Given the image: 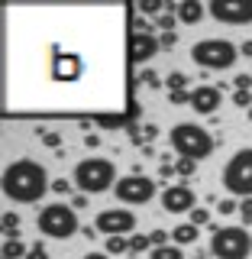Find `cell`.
I'll return each mask as SVG.
<instances>
[{"mask_svg":"<svg viewBox=\"0 0 252 259\" xmlns=\"http://www.w3.org/2000/svg\"><path fill=\"white\" fill-rule=\"evenodd\" d=\"M45 191H52V182H48V172H45L42 162L16 159L13 165H7V172H4V194L10 201L32 204V201H42Z\"/></svg>","mask_w":252,"mask_h":259,"instance_id":"1","label":"cell"},{"mask_svg":"<svg viewBox=\"0 0 252 259\" xmlns=\"http://www.w3.org/2000/svg\"><path fill=\"white\" fill-rule=\"evenodd\" d=\"M117 168L110 159L100 156H87L75 165V185L81 188V194H104L107 188H117Z\"/></svg>","mask_w":252,"mask_h":259,"instance_id":"2","label":"cell"},{"mask_svg":"<svg viewBox=\"0 0 252 259\" xmlns=\"http://www.w3.org/2000/svg\"><path fill=\"white\" fill-rule=\"evenodd\" d=\"M172 149L178 152V156H184V159H194V162H200V159H207L210 152H214V136L207 133L204 126H197V123H175L172 126Z\"/></svg>","mask_w":252,"mask_h":259,"instance_id":"3","label":"cell"},{"mask_svg":"<svg viewBox=\"0 0 252 259\" xmlns=\"http://www.w3.org/2000/svg\"><path fill=\"white\" fill-rule=\"evenodd\" d=\"M191 59L207 71H226L236 65L239 46H233L230 39H200L191 46Z\"/></svg>","mask_w":252,"mask_h":259,"instance_id":"4","label":"cell"},{"mask_svg":"<svg viewBox=\"0 0 252 259\" xmlns=\"http://www.w3.org/2000/svg\"><path fill=\"white\" fill-rule=\"evenodd\" d=\"M210 233V253L217 259H249L252 233L246 227H214Z\"/></svg>","mask_w":252,"mask_h":259,"instance_id":"5","label":"cell"},{"mask_svg":"<svg viewBox=\"0 0 252 259\" xmlns=\"http://www.w3.org/2000/svg\"><path fill=\"white\" fill-rule=\"evenodd\" d=\"M223 188L230 198H252V146L239 149L223 168Z\"/></svg>","mask_w":252,"mask_h":259,"instance_id":"6","label":"cell"},{"mask_svg":"<svg viewBox=\"0 0 252 259\" xmlns=\"http://www.w3.org/2000/svg\"><path fill=\"white\" fill-rule=\"evenodd\" d=\"M39 233L52 240H68L78 233V214L71 204H48L39 210Z\"/></svg>","mask_w":252,"mask_h":259,"instance_id":"7","label":"cell"},{"mask_svg":"<svg viewBox=\"0 0 252 259\" xmlns=\"http://www.w3.org/2000/svg\"><path fill=\"white\" fill-rule=\"evenodd\" d=\"M123 204H149L152 198H156V182H152L149 175H126L117 182V188H113Z\"/></svg>","mask_w":252,"mask_h":259,"instance_id":"8","label":"cell"},{"mask_svg":"<svg viewBox=\"0 0 252 259\" xmlns=\"http://www.w3.org/2000/svg\"><path fill=\"white\" fill-rule=\"evenodd\" d=\"M94 227H97V233H107V237H126L136 227V214L126 207H104L97 214Z\"/></svg>","mask_w":252,"mask_h":259,"instance_id":"9","label":"cell"},{"mask_svg":"<svg viewBox=\"0 0 252 259\" xmlns=\"http://www.w3.org/2000/svg\"><path fill=\"white\" fill-rule=\"evenodd\" d=\"M207 13L230 26H246L252 23V0H210Z\"/></svg>","mask_w":252,"mask_h":259,"instance_id":"10","label":"cell"},{"mask_svg":"<svg viewBox=\"0 0 252 259\" xmlns=\"http://www.w3.org/2000/svg\"><path fill=\"white\" fill-rule=\"evenodd\" d=\"M162 207L168 214H191L197 207V194L188 185H172V188H165V194H162Z\"/></svg>","mask_w":252,"mask_h":259,"instance_id":"11","label":"cell"},{"mask_svg":"<svg viewBox=\"0 0 252 259\" xmlns=\"http://www.w3.org/2000/svg\"><path fill=\"white\" fill-rule=\"evenodd\" d=\"M220 101H223V94H220V88H214V84H200V88H194V91H191V110L200 113V117L217 113Z\"/></svg>","mask_w":252,"mask_h":259,"instance_id":"12","label":"cell"},{"mask_svg":"<svg viewBox=\"0 0 252 259\" xmlns=\"http://www.w3.org/2000/svg\"><path fill=\"white\" fill-rule=\"evenodd\" d=\"M159 49H162L159 36H133V42H129V55H133V62L145 65V62H152V59H156V52H159Z\"/></svg>","mask_w":252,"mask_h":259,"instance_id":"13","label":"cell"},{"mask_svg":"<svg viewBox=\"0 0 252 259\" xmlns=\"http://www.w3.org/2000/svg\"><path fill=\"white\" fill-rule=\"evenodd\" d=\"M207 13V7L200 4V0H181V7H178V20L184 23V26H194V23H200Z\"/></svg>","mask_w":252,"mask_h":259,"instance_id":"14","label":"cell"},{"mask_svg":"<svg viewBox=\"0 0 252 259\" xmlns=\"http://www.w3.org/2000/svg\"><path fill=\"white\" fill-rule=\"evenodd\" d=\"M172 243L175 246H188V243H197V227H194L191 221L188 224H178L172 230Z\"/></svg>","mask_w":252,"mask_h":259,"instance_id":"15","label":"cell"},{"mask_svg":"<svg viewBox=\"0 0 252 259\" xmlns=\"http://www.w3.org/2000/svg\"><path fill=\"white\" fill-rule=\"evenodd\" d=\"M129 253H152V237L149 233H133V237H129Z\"/></svg>","mask_w":252,"mask_h":259,"instance_id":"16","label":"cell"},{"mask_svg":"<svg viewBox=\"0 0 252 259\" xmlns=\"http://www.w3.org/2000/svg\"><path fill=\"white\" fill-rule=\"evenodd\" d=\"M104 253H107V256L129 253V237H107V243H104Z\"/></svg>","mask_w":252,"mask_h":259,"instance_id":"17","label":"cell"},{"mask_svg":"<svg viewBox=\"0 0 252 259\" xmlns=\"http://www.w3.org/2000/svg\"><path fill=\"white\" fill-rule=\"evenodd\" d=\"M149 259H184L181 246H175V243H168V246H156L149 253Z\"/></svg>","mask_w":252,"mask_h":259,"instance_id":"18","label":"cell"},{"mask_svg":"<svg viewBox=\"0 0 252 259\" xmlns=\"http://www.w3.org/2000/svg\"><path fill=\"white\" fill-rule=\"evenodd\" d=\"M165 88H168V94H172V91H191V88H188V75H184V71H172V75L165 78Z\"/></svg>","mask_w":252,"mask_h":259,"instance_id":"19","label":"cell"},{"mask_svg":"<svg viewBox=\"0 0 252 259\" xmlns=\"http://www.w3.org/2000/svg\"><path fill=\"white\" fill-rule=\"evenodd\" d=\"M20 214H13V210H7L4 214V233H7V240H20Z\"/></svg>","mask_w":252,"mask_h":259,"instance_id":"20","label":"cell"},{"mask_svg":"<svg viewBox=\"0 0 252 259\" xmlns=\"http://www.w3.org/2000/svg\"><path fill=\"white\" fill-rule=\"evenodd\" d=\"M26 253H29V249L23 246L20 240H7V243H4V259H23Z\"/></svg>","mask_w":252,"mask_h":259,"instance_id":"21","label":"cell"},{"mask_svg":"<svg viewBox=\"0 0 252 259\" xmlns=\"http://www.w3.org/2000/svg\"><path fill=\"white\" fill-rule=\"evenodd\" d=\"M139 13L156 16V20H159V16L165 13V0H142V4H139Z\"/></svg>","mask_w":252,"mask_h":259,"instance_id":"22","label":"cell"},{"mask_svg":"<svg viewBox=\"0 0 252 259\" xmlns=\"http://www.w3.org/2000/svg\"><path fill=\"white\" fill-rule=\"evenodd\" d=\"M175 168H178V175H181V178H191L194 172H197V162H194V159H184V156H178Z\"/></svg>","mask_w":252,"mask_h":259,"instance_id":"23","label":"cell"},{"mask_svg":"<svg viewBox=\"0 0 252 259\" xmlns=\"http://www.w3.org/2000/svg\"><path fill=\"white\" fill-rule=\"evenodd\" d=\"M156 26L162 29V32H175V26H178V20H175V13H162L159 20H156Z\"/></svg>","mask_w":252,"mask_h":259,"instance_id":"24","label":"cell"},{"mask_svg":"<svg viewBox=\"0 0 252 259\" xmlns=\"http://www.w3.org/2000/svg\"><path fill=\"white\" fill-rule=\"evenodd\" d=\"M233 104H236V107L242 110H252V91H233Z\"/></svg>","mask_w":252,"mask_h":259,"instance_id":"25","label":"cell"},{"mask_svg":"<svg viewBox=\"0 0 252 259\" xmlns=\"http://www.w3.org/2000/svg\"><path fill=\"white\" fill-rule=\"evenodd\" d=\"M217 210H220L223 217H230V214H236V210H239V201L236 198H223L220 204H217Z\"/></svg>","mask_w":252,"mask_h":259,"instance_id":"26","label":"cell"},{"mask_svg":"<svg viewBox=\"0 0 252 259\" xmlns=\"http://www.w3.org/2000/svg\"><path fill=\"white\" fill-rule=\"evenodd\" d=\"M191 224H194V227L210 224V210H207V207H194V210H191Z\"/></svg>","mask_w":252,"mask_h":259,"instance_id":"27","label":"cell"},{"mask_svg":"<svg viewBox=\"0 0 252 259\" xmlns=\"http://www.w3.org/2000/svg\"><path fill=\"white\" fill-rule=\"evenodd\" d=\"M239 217H242V227L252 224V198H242L239 201Z\"/></svg>","mask_w":252,"mask_h":259,"instance_id":"28","label":"cell"},{"mask_svg":"<svg viewBox=\"0 0 252 259\" xmlns=\"http://www.w3.org/2000/svg\"><path fill=\"white\" fill-rule=\"evenodd\" d=\"M42 143L48 146V149H59V146H62V133H55V130H45V133H42Z\"/></svg>","mask_w":252,"mask_h":259,"instance_id":"29","label":"cell"},{"mask_svg":"<svg viewBox=\"0 0 252 259\" xmlns=\"http://www.w3.org/2000/svg\"><path fill=\"white\" fill-rule=\"evenodd\" d=\"M168 101H172L175 107H184V104H191V91H172Z\"/></svg>","mask_w":252,"mask_h":259,"instance_id":"30","label":"cell"},{"mask_svg":"<svg viewBox=\"0 0 252 259\" xmlns=\"http://www.w3.org/2000/svg\"><path fill=\"white\" fill-rule=\"evenodd\" d=\"M52 191L65 198V194H71V182H68V178H55V182H52Z\"/></svg>","mask_w":252,"mask_h":259,"instance_id":"31","label":"cell"},{"mask_svg":"<svg viewBox=\"0 0 252 259\" xmlns=\"http://www.w3.org/2000/svg\"><path fill=\"white\" fill-rule=\"evenodd\" d=\"M26 259H48V253H45V246H42V243H32V246H29V253H26Z\"/></svg>","mask_w":252,"mask_h":259,"instance_id":"32","label":"cell"},{"mask_svg":"<svg viewBox=\"0 0 252 259\" xmlns=\"http://www.w3.org/2000/svg\"><path fill=\"white\" fill-rule=\"evenodd\" d=\"M149 237H152V249H156V246H168V233L165 230H152Z\"/></svg>","mask_w":252,"mask_h":259,"instance_id":"33","label":"cell"},{"mask_svg":"<svg viewBox=\"0 0 252 259\" xmlns=\"http://www.w3.org/2000/svg\"><path fill=\"white\" fill-rule=\"evenodd\" d=\"M172 175H178V168H175L172 162L165 159V162H162V165H159V178H162V182H165V178H172Z\"/></svg>","mask_w":252,"mask_h":259,"instance_id":"34","label":"cell"},{"mask_svg":"<svg viewBox=\"0 0 252 259\" xmlns=\"http://www.w3.org/2000/svg\"><path fill=\"white\" fill-rule=\"evenodd\" d=\"M233 84H236V91H252V75H239V78H233Z\"/></svg>","mask_w":252,"mask_h":259,"instance_id":"35","label":"cell"},{"mask_svg":"<svg viewBox=\"0 0 252 259\" xmlns=\"http://www.w3.org/2000/svg\"><path fill=\"white\" fill-rule=\"evenodd\" d=\"M142 84H149V88H162V81H159V75H156V71H142Z\"/></svg>","mask_w":252,"mask_h":259,"instance_id":"36","label":"cell"},{"mask_svg":"<svg viewBox=\"0 0 252 259\" xmlns=\"http://www.w3.org/2000/svg\"><path fill=\"white\" fill-rule=\"evenodd\" d=\"M71 207H75V210L87 207V194H75V198H71Z\"/></svg>","mask_w":252,"mask_h":259,"instance_id":"37","label":"cell"},{"mask_svg":"<svg viewBox=\"0 0 252 259\" xmlns=\"http://www.w3.org/2000/svg\"><path fill=\"white\" fill-rule=\"evenodd\" d=\"M159 42L165 46V49H168V46H175V32H162V36H159Z\"/></svg>","mask_w":252,"mask_h":259,"instance_id":"38","label":"cell"},{"mask_svg":"<svg viewBox=\"0 0 252 259\" xmlns=\"http://www.w3.org/2000/svg\"><path fill=\"white\" fill-rule=\"evenodd\" d=\"M97 143H100V136H97V133H87V136H84V146H91V149H94Z\"/></svg>","mask_w":252,"mask_h":259,"instance_id":"39","label":"cell"},{"mask_svg":"<svg viewBox=\"0 0 252 259\" xmlns=\"http://www.w3.org/2000/svg\"><path fill=\"white\" fill-rule=\"evenodd\" d=\"M239 55H246V59H252V42H242V46H239Z\"/></svg>","mask_w":252,"mask_h":259,"instance_id":"40","label":"cell"},{"mask_svg":"<svg viewBox=\"0 0 252 259\" xmlns=\"http://www.w3.org/2000/svg\"><path fill=\"white\" fill-rule=\"evenodd\" d=\"M84 259H107V253H87Z\"/></svg>","mask_w":252,"mask_h":259,"instance_id":"41","label":"cell"},{"mask_svg":"<svg viewBox=\"0 0 252 259\" xmlns=\"http://www.w3.org/2000/svg\"><path fill=\"white\" fill-rule=\"evenodd\" d=\"M249 123H252V110H249Z\"/></svg>","mask_w":252,"mask_h":259,"instance_id":"42","label":"cell"},{"mask_svg":"<svg viewBox=\"0 0 252 259\" xmlns=\"http://www.w3.org/2000/svg\"><path fill=\"white\" fill-rule=\"evenodd\" d=\"M197 259H204V256H197Z\"/></svg>","mask_w":252,"mask_h":259,"instance_id":"43","label":"cell"}]
</instances>
